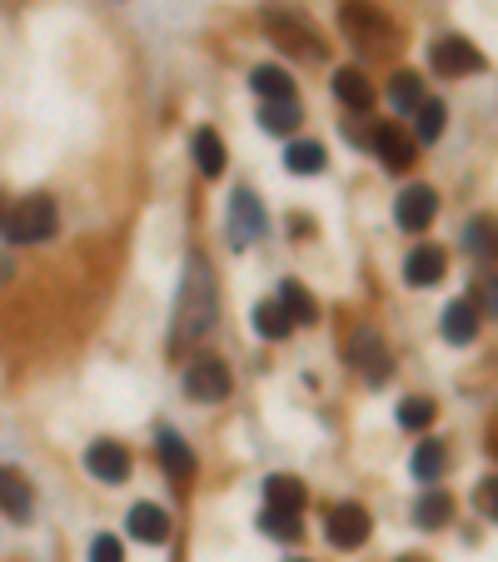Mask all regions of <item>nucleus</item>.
I'll list each match as a JSON object with an SVG mask.
<instances>
[{"label":"nucleus","instance_id":"23","mask_svg":"<svg viewBox=\"0 0 498 562\" xmlns=\"http://www.w3.org/2000/svg\"><path fill=\"white\" fill-rule=\"evenodd\" d=\"M279 304H285V314L295 319L299 328L320 319V304L309 299V289H304V284H299V279H285V284H279Z\"/></svg>","mask_w":498,"mask_h":562},{"label":"nucleus","instance_id":"4","mask_svg":"<svg viewBox=\"0 0 498 562\" xmlns=\"http://www.w3.org/2000/svg\"><path fill=\"white\" fill-rule=\"evenodd\" d=\"M264 30H270V40H274L279 50H289V55L324 60V40H320V30H314V25H309L304 15L270 5V11H264Z\"/></svg>","mask_w":498,"mask_h":562},{"label":"nucleus","instance_id":"11","mask_svg":"<svg viewBox=\"0 0 498 562\" xmlns=\"http://www.w3.org/2000/svg\"><path fill=\"white\" fill-rule=\"evenodd\" d=\"M439 214V195L428 185H409L399 195V204H394V220H399V229H409V235H419V229H428V220Z\"/></svg>","mask_w":498,"mask_h":562},{"label":"nucleus","instance_id":"31","mask_svg":"<svg viewBox=\"0 0 498 562\" xmlns=\"http://www.w3.org/2000/svg\"><path fill=\"white\" fill-rule=\"evenodd\" d=\"M389 100H394V110H419L424 105V90H419V75H409V71H399L389 80Z\"/></svg>","mask_w":498,"mask_h":562},{"label":"nucleus","instance_id":"8","mask_svg":"<svg viewBox=\"0 0 498 562\" xmlns=\"http://www.w3.org/2000/svg\"><path fill=\"white\" fill-rule=\"evenodd\" d=\"M85 469H90V478L115 488V483L130 478V453H125V444H115V438H96V444L85 448Z\"/></svg>","mask_w":498,"mask_h":562},{"label":"nucleus","instance_id":"33","mask_svg":"<svg viewBox=\"0 0 498 562\" xmlns=\"http://www.w3.org/2000/svg\"><path fill=\"white\" fill-rule=\"evenodd\" d=\"M474 309H484V314H498V274H484L474 289V299H469Z\"/></svg>","mask_w":498,"mask_h":562},{"label":"nucleus","instance_id":"32","mask_svg":"<svg viewBox=\"0 0 498 562\" xmlns=\"http://www.w3.org/2000/svg\"><path fill=\"white\" fill-rule=\"evenodd\" d=\"M399 423L409 428V434L428 428V423H434V403H428V399H403L399 403Z\"/></svg>","mask_w":498,"mask_h":562},{"label":"nucleus","instance_id":"34","mask_svg":"<svg viewBox=\"0 0 498 562\" xmlns=\"http://www.w3.org/2000/svg\"><path fill=\"white\" fill-rule=\"evenodd\" d=\"M474 503H478V513H484V517H494V523H498V478L478 483V492H474Z\"/></svg>","mask_w":498,"mask_h":562},{"label":"nucleus","instance_id":"38","mask_svg":"<svg viewBox=\"0 0 498 562\" xmlns=\"http://www.w3.org/2000/svg\"><path fill=\"white\" fill-rule=\"evenodd\" d=\"M494 458H498V444H494Z\"/></svg>","mask_w":498,"mask_h":562},{"label":"nucleus","instance_id":"5","mask_svg":"<svg viewBox=\"0 0 498 562\" xmlns=\"http://www.w3.org/2000/svg\"><path fill=\"white\" fill-rule=\"evenodd\" d=\"M349 363H354L359 374H364V384H389L394 378V359L389 349H384L379 328H354V339H349Z\"/></svg>","mask_w":498,"mask_h":562},{"label":"nucleus","instance_id":"13","mask_svg":"<svg viewBox=\"0 0 498 562\" xmlns=\"http://www.w3.org/2000/svg\"><path fill=\"white\" fill-rule=\"evenodd\" d=\"M160 463H165V473L170 478H175V488L179 483H190L195 478V469H200V463H195V453H190V444H185V438L175 434V428H160Z\"/></svg>","mask_w":498,"mask_h":562},{"label":"nucleus","instance_id":"7","mask_svg":"<svg viewBox=\"0 0 498 562\" xmlns=\"http://www.w3.org/2000/svg\"><path fill=\"white\" fill-rule=\"evenodd\" d=\"M185 394H190L195 403H220L229 394V369L225 359H210V353H200V359L185 369Z\"/></svg>","mask_w":498,"mask_h":562},{"label":"nucleus","instance_id":"3","mask_svg":"<svg viewBox=\"0 0 498 562\" xmlns=\"http://www.w3.org/2000/svg\"><path fill=\"white\" fill-rule=\"evenodd\" d=\"M55 229H60L55 204H50L46 195H30V200L11 204V214H5V229H0V235L11 239V245H46Z\"/></svg>","mask_w":498,"mask_h":562},{"label":"nucleus","instance_id":"29","mask_svg":"<svg viewBox=\"0 0 498 562\" xmlns=\"http://www.w3.org/2000/svg\"><path fill=\"white\" fill-rule=\"evenodd\" d=\"M414 115H419V140H414V145H434V140H439V135H444V120H449L444 100H424Z\"/></svg>","mask_w":498,"mask_h":562},{"label":"nucleus","instance_id":"15","mask_svg":"<svg viewBox=\"0 0 498 562\" xmlns=\"http://www.w3.org/2000/svg\"><path fill=\"white\" fill-rule=\"evenodd\" d=\"M444 270H449V259H444L439 245H419L414 254L403 259V279L414 284V289H428V284H439Z\"/></svg>","mask_w":498,"mask_h":562},{"label":"nucleus","instance_id":"20","mask_svg":"<svg viewBox=\"0 0 498 562\" xmlns=\"http://www.w3.org/2000/svg\"><path fill=\"white\" fill-rule=\"evenodd\" d=\"M444 339L449 344H474L478 339V309L469 304V299L444 309Z\"/></svg>","mask_w":498,"mask_h":562},{"label":"nucleus","instance_id":"21","mask_svg":"<svg viewBox=\"0 0 498 562\" xmlns=\"http://www.w3.org/2000/svg\"><path fill=\"white\" fill-rule=\"evenodd\" d=\"M254 334H260V339H289V334H295V319L285 314V304H279V299H270V304H254Z\"/></svg>","mask_w":498,"mask_h":562},{"label":"nucleus","instance_id":"24","mask_svg":"<svg viewBox=\"0 0 498 562\" xmlns=\"http://www.w3.org/2000/svg\"><path fill=\"white\" fill-rule=\"evenodd\" d=\"M409 469H414V478H419V483H439V478H444V469H449V448L428 438V444H419V448H414V463H409Z\"/></svg>","mask_w":498,"mask_h":562},{"label":"nucleus","instance_id":"27","mask_svg":"<svg viewBox=\"0 0 498 562\" xmlns=\"http://www.w3.org/2000/svg\"><path fill=\"white\" fill-rule=\"evenodd\" d=\"M260 125L270 129V135H289V129L299 125V100H264Z\"/></svg>","mask_w":498,"mask_h":562},{"label":"nucleus","instance_id":"18","mask_svg":"<svg viewBox=\"0 0 498 562\" xmlns=\"http://www.w3.org/2000/svg\"><path fill=\"white\" fill-rule=\"evenodd\" d=\"M130 538H140V542H170V517H165V508H154V503H135L130 508Z\"/></svg>","mask_w":498,"mask_h":562},{"label":"nucleus","instance_id":"10","mask_svg":"<svg viewBox=\"0 0 498 562\" xmlns=\"http://www.w3.org/2000/svg\"><path fill=\"white\" fill-rule=\"evenodd\" d=\"M329 542L339 552H354L369 542V513L359 503H339L329 508Z\"/></svg>","mask_w":498,"mask_h":562},{"label":"nucleus","instance_id":"14","mask_svg":"<svg viewBox=\"0 0 498 562\" xmlns=\"http://www.w3.org/2000/svg\"><path fill=\"white\" fill-rule=\"evenodd\" d=\"M334 100L345 110H354V115H364L369 105H374V85H369L364 71H354V65H345V71H334Z\"/></svg>","mask_w":498,"mask_h":562},{"label":"nucleus","instance_id":"12","mask_svg":"<svg viewBox=\"0 0 498 562\" xmlns=\"http://www.w3.org/2000/svg\"><path fill=\"white\" fill-rule=\"evenodd\" d=\"M414 135H409V129L403 125H379L374 129V154H379V164L384 170H394V175H403V170H409V164H414Z\"/></svg>","mask_w":498,"mask_h":562},{"label":"nucleus","instance_id":"30","mask_svg":"<svg viewBox=\"0 0 498 562\" xmlns=\"http://www.w3.org/2000/svg\"><path fill=\"white\" fill-rule=\"evenodd\" d=\"M285 164H289V170H295V175H320V170H324V145H314V140H299V145H289Z\"/></svg>","mask_w":498,"mask_h":562},{"label":"nucleus","instance_id":"26","mask_svg":"<svg viewBox=\"0 0 498 562\" xmlns=\"http://www.w3.org/2000/svg\"><path fill=\"white\" fill-rule=\"evenodd\" d=\"M453 517V498L449 492H439V488H428L424 498L414 503V523L419 527H444Z\"/></svg>","mask_w":498,"mask_h":562},{"label":"nucleus","instance_id":"9","mask_svg":"<svg viewBox=\"0 0 498 562\" xmlns=\"http://www.w3.org/2000/svg\"><path fill=\"white\" fill-rule=\"evenodd\" d=\"M260 235H264L260 200H254L249 189H235V195H229V239H235V249H249Z\"/></svg>","mask_w":498,"mask_h":562},{"label":"nucleus","instance_id":"19","mask_svg":"<svg viewBox=\"0 0 498 562\" xmlns=\"http://www.w3.org/2000/svg\"><path fill=\"white\" fill-rule=\"evenodd\" d=\"M463 245L474 259H498V220L494 214H474V220L463 224Z\"/></svg>","mask_w":498,"mask_h":562},{"label":"nucleus","instance_id":"28","mask_svg":"<svg viewBox=\"0 0 498 562\" xmlns=\"http://www.w3.org/2000/svg\"><path fill=\"white\" fill-rule=\"evenodd\" d=\"M260 533L274 542H299V533H304V523H299L295 513H274V508H264L260 513Z\"/></svg>","mask_w":498,"mask_h":562},{"label":"nucleus","instance_id":"17","mask_svg":"<svg viewBox=\"0 0 498 562\" xmlns=\"http://www.w3.org/2000/svg\"><path fill=\"white\" fill-rule=\"evenodd\" d=\"M264 508H274V513H304V483L289 478V473H274V478H264Z\"/></svg>","mask_w":498,"mask_h":562},{"label":"nucleus","instance_id":"36","mask_svg":"<svg viewBox=\"0 0 498 562\" xmlns=\"http://www.w3.org/2000/svg\"><path fill=\"white\" fill-rule=\"evenodd\" d=\"M5 214H11V204H5V200H0V229H5Z\"/></svg>","mask_w":498,"mask_h":562},{"label":"nucleus","instance_id":"1","mask_svg":"<svg viewBox=\"0 0 498 562\" xmlns=\"http://www.w3.org/2000/svg\"><path fill=\"white\" fill-rule=\"evenodd\" d=\"M214 319H220V294H214L210 259L190 254L185 284H179V299H175V344H200L214 328Z\"/></svg>","mask_w":498,"mask_h":562},{"label":"nucleus","instance_id":"22","mask_svg":"<svg viewBox=\"0 0 498 562\" xmlns=\"http://www.w3.org/2000/svg\"><path fill=\"white\" fill-rule=\"evenodd\" d=\"M249 85H254L260 100H295V80H289L279 65H254V71H249Z\"/></svg>","mask_w":498,"mask_h":562},{"label":"nucleus","instance_id":"37","mask_svg":"<svg viewBox=\"0 0 498 562\" xmlns=\"http://www.w3.org/2000/svg\"><path fill=\"white\" fill-rule=\"evenodd\" d=\"M399 562H428V558H399Z\"/></svg>","mask_w":498,"mask_h":562},{"label":"nucleus","instance_id":"25","mask_svg":"<svg viewBox=\"0 0 498 562\" xmlns=\"http://www.w3.org/2000/svg\"><path fill=\"white\" fill-rule=\"evenodd\" d=\"M190 150H195V164H200V175L214 179L220 170H225V145H220V135H214V129H195Z\"/></svg>","mask_w":498,"mask_h":562},{"label":"nucleus","instance_id":"2","mask_svg":"<svg viewBox=\"0 0 498 562\" xmlns=\"http://www.w3.org/2000/svg\"><path fill=\"white\" fill-rule=\"evenodd\" d=\"M339 25H345V36L354 40L359 50H369V55L399 50V25H394L374 0H345V5H339Z\"/></svg>","mask_w":498,"mask_h":562},{"label":"nucleus","instance_id":"16","mask_svg":"<svg viewBox=\"0 0 498 562\" xmlns=\"http://www.w3.org/2000/svg\"><path fill=\"white\" fill-rule=\"evenodd\" d=\"M0 513L15 517V523H25V517L36 513V492H30V483L15 469H0Z\"/></svg>","mask_w":498,"mask_h":562},{"label":"nucleus","instance_id":"39","mask_svg":"<svg viewBox=\"0 0 498 562\" xmlns=\"http://www.w3.org/2000/svg\"><path fill=\"white\" fill-rule=\"evenodd\" d=\"M295 562H304V558H295Z\"/></svg>","mask_w":498,"mask_h":562},{"label":"nucleus","instance_id":"35","mask_svg":"<svg viewBox=\"0 0 498 562\" xmlns=\"http://www.w3.org/2000/svg\"><path fill=\"white\" fill-rule=\"evenodd\" d=\"M90 562H125V552H120V542L110 538V533H100V538L90 542Z\"/></svg>","mask_w":498,"mask_h":562},{"label":"nucleus","instance_id":"6","mask_svg":"<svg viewBox=\"0 0 498 562\" xmlns=\"http://www.w3.org/2000/svg\"><path fill=\"white\" fill-rule=\"evenodd\" d=\"M428 60H434V71L449 75V80L484 71V55H478V46H474V40H463V36H439L434 46H428Z\"/></svg>","mask_w":498,"mask_h":562}]
</instances>
